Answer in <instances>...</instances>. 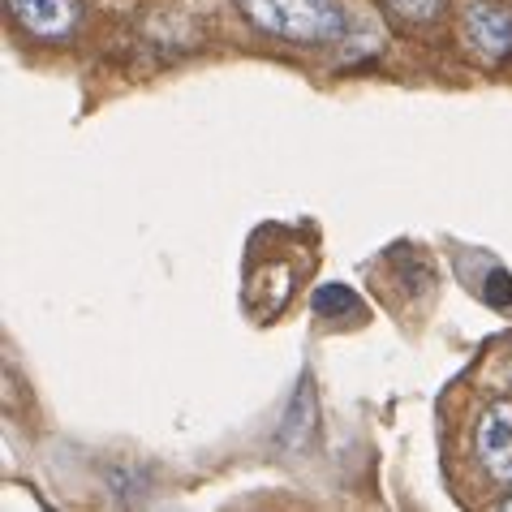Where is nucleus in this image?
Returning a JSON list of instances; mask_svg holds the SVG:
<instances>
[{"label":"nucleus","instance_id":"nucleus-5","mask_svg":"<svg viewBox=\"0 0 512 512\" xmlns=\"http://www.w3.org/2000/svg\"><path fill=\"white\" fill-rule=\"evenodd\" d=\"M388 5L401 13L405 22H414V26H426V22H435L439 13H444L448 0H388Z\"/></svg>","mask_w":512,"mask_h":512},{"label":"nucleus","instance_id":"nucleus-4","mask_svg":"<svg viewBox=\"0 0 512 512\" xmlns=\"http://www.w3.org/2000/svg\"><path fill=\"white\" fill-rule=\"evenodd\" d=\"M13 18L39 39H61L74 31L78 22V5L74 0H9Z\"/></svg>","mask_w":512,"mask_h":512},{"label":"nucleus","instance_id":"nucleus-7","mask_svg":"<svg viewBox=\"0 0 512 512\" xmlns=\"http://www.w3.org/2000/svg\"><path fill=\"white\" fill-rule=\"evenodd\" d=\"M508 379H512V371H508Z\"/></svg>","mask_w":512,"mask_h":512},{"label":"nucleus","instance_id":"nucleus-6","mask_svg":"<svg viewBox=\"0 0 512 512\" xmlns=\"http://www.w3.org/2000/svg\"><path fill=\"white\" fill-rule=\"evenodd\" d=\"M508 508H512V500H508Z\"/></svg>","mask_w":512,"mask_h":512},{"label":"nucleus","instance_id":"nucleus-1","mask_svg":"<svg viewBox=\"0 0 512 512\" xmlns=\"http://www.w3.org/2000/svg\"><path fill=\"white\" fill-rule=\"evenodd\" d=\"M237 9L259 31L289 39V44H327L345 35L340 0H237Z\"/></svg>","mask_w":512,"mask_h":512},{"label":"nucleus","instance_id":"nucleus-3","mask_svg":"<svg viewBox=\"0 0 512 512\" xmlns=\"http://www.w3.org/2000/svg\"><path fill=\"white\" fill-rule=\"evenodd\" d=\"M478 461L495 482H512V401H495L478 422Z\"/></svg>","mask_w":512,"mask_h":512},{"label":"nucleus","instance_id":"nucleus-2","mask_svg":"<svg viewBox=\"0 0 512 512\" xmlns=\"http://www.w3.org/2000/svg\"><path fill=\"white\" fill-rule=\"evenodd\" d=\"M465 39L469 48L487 61H508L512 56V9L495 0H478L465 9Z\"/></svg>","mask_w":512,"mask_h":512}]
</instances>
